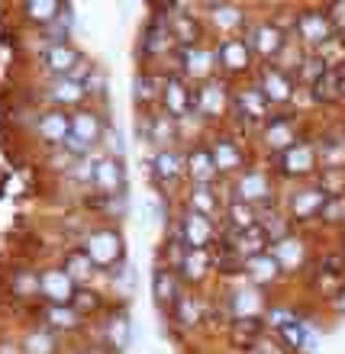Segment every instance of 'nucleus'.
Here are the masks:
<instances>
[{
    "instance_id": "nucleus-45",
    "label": "nucleus",
    "mask_w": 345,
    "mask_h": 354,
    "mask_svg": "<svg viewBox=\"0 0 345 354\" xmlns=\"http://www.w3.org/2000/svg\"><path fill=\"white\" fill-rule=\"evenodd\" d=\"M339 75H342V97H345V68H342V71H339Z\"/></svg>"
},
{
    "instance_id": "nucleus-23",
    "label": "nucleus",
    "mask_w": 345,
    "mask_h": 354,
    "mask_svg": "<svg viewBox=\"0 0 345 354\" xmlns=\"http://www.w3.org/2000/svg\"><path fill=\"white\" fill-rule=\"evenodd\" d=\"M210 19H213L220 39H229L242 29L245 13H242V7H236V3H210Z\"/></svg>"
},
{
    "instance_id": "nucleus-18",
    "label": "nucleus",
    "mask_w": 345,
    "mask_h": 354,
    "mask_svg": "<svg viewBox=\"0 0 345 354\" xmlns=\"http://www.w3.org/2000/svg\"><path fill=\"white\" fill-rule=\"evenodd\" d=\"M36 136L46 145H65L71 136V113L65 110H46L36 116Z\"/></svg>"
},
{
    "instance_id": "nucleus-14",
    "label": "nucleus",
    "mask_w": 345,
    "mask_h": 354,
    "mask_svg": "<svg viewBox=\"0 0 345 354\" xmlns=\"http://www.w3.org/2000/svg\"><path fill=\"white\" fill-rule=\"evenodd\" d=\"M245 42H249V48H252L255 58H268V65H271V62H274V58L284 52V46H288V36H284V32H281L274 23H258V26L249 29Z\"/></svg>"
},
{
    "instance_id": "nucleus-37",
    "label": "nucleus",
    "mask_w": 345,
    "mask_h": 354,
    "mask_svg": "<svg viewBox=\"0 0 345 354\" xmlns=\"http://www.w3.org/2000/svg\"><path fill=\"white\" fill-rule=\"evenodd\" d=\"M23 10H26V17L36 19V23H55V19L62 17L65 3H58V0H29V3H23Z\"/></svg>"
},
{
    "instance_id": "nucleus-36",
    "label": "nucleus",
    "mask_w": 345,
    "mask_h": 354,
    "mask_svg": "<svg viewBox=\"0 0 345 354\" xmlns=\"http://www.w3.org/2000/svg\"><path fill=\"white\" fill-rule=\"evenodd\" d=\"M278 335H281V342H284L288 351H303V348H310V332L300 326L297 319H290V322L278 326Z\"/></svg>"
},
{
    "instance_id": "nucleus-29",
    "label": "nucleus",
    "mask_w": 345,
    "mask_h": 354,
    "mask_svg": "<svg viewBox=\"0 0 345 354\" xmlns=\"http://www.w3.org/2000/svg\"><path fill=\"white\" fill-rule=\"evenodd\" d=\"M132 338V326H130V316L123 313V309H116L110 319H107V342H110V348H116V351H123V348L130 345Z\"/></svg>"
},
{
    "instance_id": "nucleus-22",
    "label": "nucleus",
    "mask_w": 345,
    "mask_h": 354,
    "mask_svg": "<svg viewBox=\"0 0 345 354\" xmlns=\"http://www.w3.org/2000/svg\"><path fill=\"white\" fill-rule=\"evenodd\" d=\"M103 129H107V122L100 120V113L94 110H75L71 113V136L81 142H87V145H97L103 136Z\"/></svg>"
},
{
    "instance_id": "nucleus-30",
    "label": "nucleus",
    "mask_w": 345,
    "mask_h": 354,
    "mask_svg": "<svg viewBox=\"0 0 345 354\" xmlns=\"http://www.w3.org/2000/svg\"><path fill=\"white\" fill-rule=\"evenodd\" d=\"M62 270H65V274L75 280V283H87V277H91L97 268H94V261L87 258L85 248H75V252L65 254V264H62Z\"/></svg>"
},
{
    "instance_id": "nucleus-40",
    "label": "nucleus",
    "mask_w": 345,
    "mask_h": 354,
    "mask_svg": "<svg viewBox=\"0 0 345 354\" xmlns=\"http://www.w3.org/2000/svg\"><path fill=\"white\" fill-rule=\"evenodd\" d=\"M317 184L323 187L329 196H342L345 194V168H319Z\"/></svg>"
},
{
    "instance_id": "nucleus-6",
    "label": "nucleus",
    "mask_w": 345,
    "mask_h": 354,
    "mask_svg": "<svg viewBox=\"0 0 345 354\" xmlns=\"http://www.w3.org/2000/svg\"><path fill=\"white\" fill-rule=\"evenodd\" d=\"M255 62L252 48L245 42V36H229V39H216V68L226 75H242L249 71Z\"/></svg>"
},
{
    "instance_id": "nucleus-27",
    "label": "nucleus",
    "mask_w": 345,
    "mask_h": 354,
    "mask_svg": "<svg viewBox=\"0 0 345 354\" xmlns=\"http://www.w3.org/2000/svg\"><path fill=\"white\" fill-rule=\"evenodd\" d=\"M245 274H249L258 287H265V283H271V280L281 274V264L271 252H261V254H255V258H245Z\"/></svg>"
},
{
    "instance_id": "nucleus-19",
    "label": "nucleus",
    "mask_w": 345,
    "mask_h": 354,
    "mask_svg": "<svg viewBox=\"0 0 345 354\" xmlns=\"http://www.w3.org/2000/svg\"><path fill=\"white\" fill-rule=\"evenodd\" d=\"M91 187L103 196H123V187H126V177H123V165L116 158H100L94 161V180Z\"/></svg>"
},
{
    "instance_id": "nucleus-16",
    "label": "nucleus",
    "mask_w": 345,
    "mask_h": 354,
    "mask_svg": "<svg viewBox=\"0 0 345 354\" xmlns=\"http://www.w3.org/2000/svg\"><path fill=\"white\" fill-rule=\"evenodd\" d=\"M268 196H271V177L265 171L245 168L242 174L236 177V200L239 203L255 206V203H265Z\"/></svg>"
},
{
    "instance_id": "nucleus-8",
    "label": "nucleus",
    "mask_w": 345,
    "mask_h": 354,
    "mask_svg": "<svg viewBox=\"0 0 345 354\" xmlns=\"http://www.w3.org/2000/svg\"><path fill=\"white\" fill-rule=\"evenodd\" d=\"M268 106L271 103L265 100V93L258 91V84H252V87H239V91H233V103H229V110L236 113V120H242V126L245 122H265L271 120V113H268Z\"/></svg>"
},
{
    "instance_id": "nucleus-25",
    "label": "nucleus",
    "mask_w": 345,
    "mask_h": 354,
    "mask_svg": "<svg viewBox=\"0 0 345 354\" xmlns=\"http://www.w3.org/2000/svg\"><path fill=\"white\" fill-rule=\"evenodd\" d=\"M48 97H52V103H62V106H78V103L87 97V84L85 81H78L75 75L71 77H55L52 87H48Z\"/></svg>"
},
{
    "instance_id": "nucleus-20",
    "label": "nucleus",
    "mask_w": 345,
    "mask_h": 354,
    "mask_svg": "<svg viewBox=\"0 0 345 354\" xmlns=\"http://www.w3.org/2000/svg\"><path fill=\"white\" fill-rule=\"evenodd\" d=\"M184 161H187V177H191V184L213 187V180L220 177V171H216L213 155H210V149H206L204 142H197L194 149L187 151Z\"/></svg>"
},
{
    "instance_id": "nucleus-34",
    "label": "nucleus",
    "mask_w": 345,
    "mask_h": 354,
    "mask_svg": "<svg viewBox=\"0 0 345 354\" xmlns=\"http://www.w3.org/2000/svg\"><path fill=\"white\" fill-rule=\"evenodd\" d=\"M210 270H213V258H210V252H184V261H181V277L204 280Z\"/></svg>"
},
{
    "instance_id": "nucleus-4",
    "label": "nucleus",
    "mask_w": 345,
    "mask_h": 354,
    "mask_svg": "<svg viewBox=\"0 0 345 354\" xmlns=\"http://www.w3.org/2000/svg\"><path fill=\"white\" fill-rule=\"evenodd\" d=\"M319 168V155H317V145L307 139H297L290 145L288 151H281L274 158V171L288 177H303V174H313Z\"/></svg>"
},
{
    "instance_id": "nucleus-24",
    "label": "nucleus",
    "mask_w": 345,
    "mask_h": 354,
    "mask_svg": "<svg viewBox=\"0 0 345 354\" xmlns=\"http://www.w3.org/2000/svg\"><path fill=\"white\" fill-rule=\"evenodd\" d=\"M171 36H175V42H181V48H194L200 46V36H204V29H200V23H197L187 10L175 7V19H171Z\"/></svg>"
},
{
    "instance_id": "nucleus-12",
    "label": "nucleus",
    "mask_w": 345,
    "mask_h": 354,
    "mask_svg": "<svg viewBox=\"0 0 345 354\" xmlns=\"http://www.w3.org/2000/svg\"><path fill=\"white\" fill-rule=\"evenodd\" d=\"M210 155H213V165L220 174H236V171H245V151H242V142L233 139V136H213L210 139Z\"/></svg>"
},
{
    "instance_id": "nucleus-1",
    "label": "nucleus",
    "mask_w": 345,
    "mask_h": 354,
    "mask_svg": "<svg viewBox=\"0 0 345 354\" xmlns=\"http://www.w3.org/2000/svg\"><path fill=\"white\" fill-rule=\"evenodd\" d=\"M161 113L171 116V120H184V116H197V87L187 84L184 77L171 71L165 75V84H161Z\"/></svg>"
},
{
    "instance_id": "nucleus-31",
    "label": "nucleus",
    "mask_w": 345,
    "mask_h": 354,
    "mask_svg": "<svg viewBox=\"0 0 345 354\" xmlns=\"http://www.w3.org/2000/svg\"><path fill=\"white\" fill-rule=\"evenodd\" d=\"M187 209H197V213H204L213 219V216L220 213V200H216L213 187H200V184L191 187V194H187Z\"/></svg>"
},
{
    "instance_id": "nucleus-3",
    "label": "nucleus",
    "mask_w": 345,
    "mask_h": 354,
    "mask_svg": "<svg viewBox=\"0 0 345 354\" xmlns=\"http://www.w3.org/2000/svg\"><path fill=\"white\" fill-rule=\"evenodd\" d=\"M175 235L181 239V245L187 252H206V245L216 239V223L210 216L197 213V209H184Z\"/></svg>"
},
{
    "instance_id": "nucleus-5",
    "label": "nucleus",
    "mask_w": 345,
    "mask_h": 354,
    "mask_svg": "<svg viewBox=\"0 0 345 354\" xmlns=\"http://www.w3.org/2000/svg\"><path fill=\"white\" fill-rule=\"evenodd\" d=\"M177 75L191 77V81H213L216 75V48H177Z\"/></svg>"
},
{
    "instance_id": "nucleus-42",
    "label": "nucleus",
    "mask_w": 345,
    "mask_h": 354,
    "mask_svg": "<svg viewBox=\"0 0 345 354\" xmlns=\"http://www.w3.org/2000/svg\"><path fill=\"white\" fill-rule=\"evenodd\" d=\"M319 219L329 225H345V194L342 196H329L326 206H323V213Z\"/></svg>"
},
{
    "instance_id": "nucleus-7",
    "label": "nucleus",
    "mask_w": 345,
    "mask_h": 354,
    "mask_svg": "<svg viewBox=\"0 0 345 354\" xmlns=\"http://www.w3.org/2000/svg\"><path fill=\"white\" fill-rule=\"evenodd\" d=\"M39 297H46L52 306H71L78 297V283L62 268L39 270Z\"/></svg>"
},
{
    "instance_id": "nucleus-21",
    "label": "nucleus",
    "mask_w": 345,
    "mask_h": 354,
    "mask_svg": "<svg viewBox=\"0 0 345 354\" xmlns=\"http://www.w3.org/2000/svg\"><path fill=\"white\" fill-rule=\"evenodd\" d=\"M42 65L55 77H71L78 71V65H81V52L75 46H68V42L65 46H48L42 52Z\"/></svg>"
},
{
    "instance_id": "nucleus-38",
    "label": "nucleus",
    "mask_w": 345,
    "mask_h": 354,
    "mask_svg": "<svg viewBox=\"0 0 345 354\" xmlns=\"http://www.w3.org/2000/svg\"><path fill=\"white\" fill-rule=\"evenodd\" d=\"M171 316L181 322V326H197L200 319H204V306H200V299L197 297H181L171 309Z\"/></svg>"
},
{
    "instance_id": "nucleus-28",
    "label": "nucleus",
    "mask_w": 345,
    "mask_h": 354,
    "mask_svg": "<svg viewBox=\"0 0 345 354\" xmlns=\"http://www.w3.org/2000/svg\"><path fill=\"white\" fill-rule=\"evenodd\" d=\"M155 297H159L161 306L175 309V303L184 293H181V287H177V270L175 268H159L155 270Z\"/></svg>"
},
{
    "instance_id": "nucleus-26",
    "label": "nucleus",
    "mask_w": 345,
    "mask_h": 354,
    "mask_svg": "<svg viewBox=\"0 0 345 354\" xmlns=\"http://www.w3.org/2000/svg\"><path fill=\"white\" fill-rule=\"evenodd\" d=\"M184 174H187V165L175 149H161L155 155V177H159V184L171 187L177 177H184Z\"/></svg>"
},
{
    "instance_id": "nucleus-32",
    "label": "nucleus",
    "mask_w": 345,
    "mask_h": 354,
    "mask_svg": "<svg viewBox=\"0 0 345 354\" xmlns=\"http://www.w3.org/2000/svg\"><path fill=\"white\" fill-rule=\"evenodd\" d=\"M10 290H13V297H19V299L39 297V270L17 268L13 270V277H10Z\"/></svg>"
},
{
    "instance_id": "nucleus-33",
    "label": "nucleus",
    "mask_w": 345,
    "mask_h": 354,
    "mask_svg": "<svg viewBox=\"0 0 345 354\" xmlns=\"http://www.w3.org/2000/svg\"><path fill=\"white\" fill-rule=\"evenodd\" d=\"M213 270L216 274H223V277H236V274H242L245 270L242 254L236 252V248H229V245L220 242V248H216V254H213Z\"/></svg>"
},
{
    "instance_id": "nucleus-41",
    "label": "nucleus",
    "mask_w": 345,
    "mask_h": 354,
    "mask_svg": "<svg viewBox=\"0 0 345 354\" xmlns=\"http://www.w3.org/2000/svg\"><path fill=\"white\" fill-rule=\"evenodd\" d=\"M23 354H55V338L48 332H29Z\"/></svg>"
},
{
    "instance_id": "nucleus-11",
    "label": "nucleus",
    "mask_w": 345,
    "mask_h": 354,
    "mask_svg": "<svg viewBox=\"0 0 345 354\" xmlns=\"http://www.w3.org/2000/svg\"><path fill=\"white\" fill-rule=\"evenodd\" d=\"M258 91L265 93L268 103H290L294 91H297V75H290L278 65H265L258 71Z\"/></svg>"
},
{
    "instance_id": "nucleus-43",
    "label": "nucleus",
    "mask_w": 345,
    "mask_h": 354,
    "mask_svg": "<svg viewBox=\"0 0 345 354\" xmlns=\"http://www.w3.org/2000/svg\"><path fill=\"white\" fill-rule=\"evenodd\" d=\"M233 328H236V335H242V342H245V338H258L261 328H265V319H261V316L233 319Z\"/></svg>"
},
{
    "instance_id": "nucleus-13",
    "label": "nucleus",
    "mask_w": 345,
    "mask_h": 354,
    "mask_svg": "<svg viewBox=\"0 0 345 354\" xmlns=\"http://www.w3.org/2000/svg\"><path fill=\"white\" fill-rule=\"evenodd\" d=\"M261 136H265V145L281 151H288L290 145L303 136H297V116L294 113H271V120L261 126Z\"/></svg>"
},
{
    "instance_id": "nucleus-9",
    "label": "nucleus",
    "mask_w": 345,
    "mask_h": 354,
    "mask_svg": "<svg viewBox=\"0 0 345 354\" xmlns=\"http://www.w3.org/2000/svg\"><path fill=\"white\" fill-rule=\"evenodd\" d=\"M294 29H297V36L307 42V46H326L329 39L336 36V29L329 23L326 10H317V7H307L300 10L297 17H294Z\"/></svg>"
},
{
    "instance_id": "nucleus-39",
    "label": "nucleus",
    "mask_w": 345,
    "mask_h": 354,
    "mask_svg": "<svg viewBox=\"0 0 345 354\" xmlns=\"http://www.w3.org/2000/svg\"><path fill=\"white\" fill-rule=\"evenodd\" d=\"M46 316H48V326H52V328H62V332L81 326V316H78L75 306H48Z\"/></svg>"
},
{
    "instance_id": "nucleus-17",
    "label": "nucleus",
    "mask_w": 345,
    "mask_h": 354,
    "mask_svg": "<svg viewBox=\"0 0 345 354\" xmlns=\"http://www.w3.org/2000/svg\"><path fill=\"white\" fill-rule=\"evenodd\" d=\"M233 103V91H226L223 81L197 84V116H223Z\"/></svg>"
},
{
    "instance_id": "nucleus-44",
    "label": "nucleus",
    "mask_w": 345,
    "mask_h": 354,
    "mask_svg": "<svg viewBox=\"0 0 345 354\" xmlns=\"http://www.w3.org/2000/svg\"><path fill=\"white\" fill-rule=\"evenodd\" d=\"M326 17H329V23H333V29H336L339 36H345V3H329Z\"/></svg>"
},
{
    "instance_id": "nucleus-15",
    "label": "nucleus",
    "mask_w": 345,
    "mask_h": 354,
    "mask_svg": "<svg viewBox=\"0 0 345 354\" xmlns=\"http://www.w3.org/2000/svg\"><path fill=\"white\" fill-rule=\"evenodd\" d=\"M171 23H168V13L161 17V10L155 13V17L145 23V29H142V39H139V52L142 58H159L168 52L171 46Z\"/></svg>"
},
{
    "instance_id": "nucleus-10",
    "label": "nucleus",
    "mask_w": 345,
    "mask_h": 354,
    "mask_svg": "<svg viewBox=\"0 0 345 354\" xmlns=\"http://www.w3.org/2000/svg\"><path fill=\"white\" fill-rule=\"evenodd\" d=\"M326 200H329V194L319 184L300 187V190H294V194L288 196V219H294V223H310V219H317V216L323 213Z\"/></svg>"
},
{
    "instance_id": "nucleus-35",
    "label": "nucleus",
    "mask_w": 345,
    "mask_h": 354,
    "mask_svg": "<svg viewBox=\"0 0 345 354\" xmlns=\"http://www.w3.org/2000/svg\"><path fill=\"white\" fill-rule=\"evenodd\" d=\"M310 93H313V100H319V103H336L339 97H342V75H339V71H326L317 84L310 87Z\"/></svg>"
},
{
    "instance_id": "nucleus-2",
    "label": "nucleus",
    "mask_w": 345,
    "mask_h": 354,
    "mask_svg": "<svg viewBox=\"0 0 345 354\" xmlns=\"http://www.w3.org/2000/svg\"><path fill=\"white\" fill-rule=\"evenodd\" d=\"M81 248L87 252V258L94 261L97 270H113V264H123V239L116 229H110V225L87 232Z\"/></svg>"
}]
</instances>
